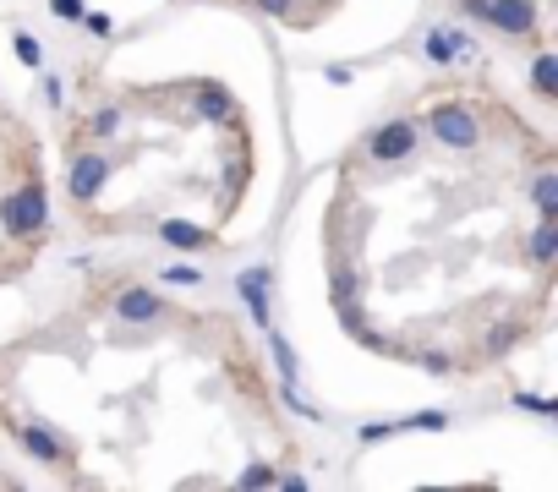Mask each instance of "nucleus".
I'll use <instances>...</instances> for the list:
<instances>
[{
    "label": "nucleus",
    "mask_w": 558,
    "mask_h": 492,
    "mask_svg": "<svg viewBox=\"0 0 558 492\" xmlns=\"http://www.w3.org/2000/svg\"><path fill=\"white\" fill-rule=\"evenodd\" d=\"M11 55H17L28 72H44V66H50V50H44V39H39V33H28V28H11Z\"/></svg>",
    "instance_id": "obj_15"
},
{
    "label": "nucleus",
    "mask_w": 558,
    "mask_h": 492,
    "mask_svg": "<svg viewBox=\"0 0 558 492\" xmlns=\"http://www.w3.org/2000/svg\"><path fill=\"white\" fill-rule=\"evenodd\" d=\"M515 339H520V323H498L493 334H487V356H504V350L515 345Z\"/></svg>",
    "instance_id": "obj_26"
},
{
    "label": "nucleus",
    "mask_w": 558,
    "mask_h": 492,
    "mask_svg": "<svg viewBox=\"0 0 558 492\" xmlns=\"http://www.w3.org/2000/svg\"><path fill=\"white\" fill-rule=\"evenodd\" d=\"M154 236L170 246V252H208L214 246V236H208L203 225H192V219H159Z\"/></svg>",
    "instance_id": "obj_11"
},
{
    "label": "nucleus",
    "mask_w": 558,
    "mask_h": 492,
    "mask_svg": "<svg viewBox=\"0 0 558 492\" xmlns=\"http://www.w3.org/2000/svg\"><path fill=\"white\" fill-rule=\"evenodd\" d=\"M11 432H17V443H22L28 460H39V465H66L72 460V443H66L44 416H11Z\"/></svg>",
    "instance_id": "obj_6"
},
{
    "label": "nucleus",
    "mask_w": 558,
    "mask_h": 492,
    "mask_svg": "<svg viewBox=\"0 0 558 492\" xmlns=\"http://www.w3.org/2000/svg\"><path fill=\"white\" fill-rule=\"evenodd\" d=\"M115 318H121V323H132V328L165 323V318H170V301L159 296L154 285H126L121 296H115Z\"/></svg>",
    "instance_id": "obj_9"
},
{
    "label": "nucleus",
    "mask_w": 558,
    "mask_h": 492,
    "mask_svg": "<svg viewBox=\"0 0 558 492\" xmlns=\"http://www.w3.org/2000/svg\"><path fill=\"white\" fill-rule=\"evenodd\" d=\"M88 132L104 137V143H110V137H121L126 132V110H121V104H99V110L88 115Z\"/></svg>",
    "instance_id": "obj_18"
},
{
    "label": "nucleus",
    "mask_w": 558,
    "mask_h": 492,
    "mask_svg": "<svg viewBox=\"0 0 558 492\" xmlns=\"http://www.w3.org/2000/svg\"><path fill=\"white\" fill-rule=\"evenodd\" d=\"M236 301H241V312L252 318V328H263L269 334L274 328V268L269 263H247V268H236Z\"/></svg>",
    "instance_id": "obj_5"
},
{
    "label": "nucleus",
    "mask_w": 558,
    "mask_h": 492,
    "mask_svg": "<svg viewBox=\"0 0 558 492\" xmlns=\"http://www.w3.org/2000/svg\"><path fill=\"white\" fill-rule=\"evenodd\" d=\"M427 137L444 143L449 154H476L482 148V121H476V110L465 99H438L427 104Z\"/></svg>",
    "instance_id": "obj_2"
},
{
    "label": "nucleus",
    "mask_w": 558,
    "mask_h": 492,
    "mask_svg": "<svg viewBox=\"0 0 558 492\" xmlns=\"http://www.w3.org/2000/svg\"><path fill=\"white\" fill-rule=\"evenodd\" d=\"M274 487H285V492H307V476H301V471H285Z\"/></svg>",
    "instance_id": "obj_31"
},
{
    "label": "nucleus",
    "mask_w": 558,
    "mask_h": 492,
    "mask_svg": "<svg viewBox=\"0 0 558 492\" xmlns=\"http://www.w3.org/2000/svg\"><path fill=\"white\" fill-rule=\"evenodd\" d=\"M531 208H537V219H558V175L553 170H542L531 181Z\"/></svg>",
    "instance_id": "obj_17"
},
{
    "label": "nucleus",
    "mask_w": 558,
    "mask_h": 492,
    "mask_svg": "<svg viewBox=\"0 0 558 492\" xmlns=\"http://www.w3.org/2000/svg\"><path fill=\"white\" fill-rule=\"evenodd\" d=\"M263 17H296V0H252Z\"/></svg>",
    "instance_id": "obj_29"
},
{
    "label": "nucleus",
    "mask_w": 558,
    "mask_h": 492,
    "mask_svg": "<svg viewBox=\"0 0 558 492\" xmlns=\"http://www.w3.org/2000/svg\"><path fill=\"white\" fill-rule=\"evenodd\" d=\"M165 285H181V290H197V285H208V274L197 263H170L165 268Z\"/></svg>",
    "instance_id": "obj_23"
},
{
    "label": "nucleus",
    "mask_w": 558,
    "mask_h": 492,
    "mask_svg": "<svg viewBox=\"0 0 558 492\" xmlns=\"http://www.w3.org/2000/svg\"><path fill=\"white\" fill-rule=\"evenodd\" d=\"M449 427V410H411L400 421H362L356 438L362 443H383V438H400V432H444Z\"/></svg>",
    "instance_id": "obj_10"
},
{
    "label": "nucleus",
    "mask_w": 558,
    "mask_h": 492,
    "mask_svg": "<svg viewBox=\"0 0 558 492\" xmlns=\"http://www.w3.org/2000/svg\"><path fill=\"white\" fill-rule=\"evenodd\" d=\"M323 82H334V88H345V82H356V66H323Z\"/></svg>",
    "instance_id": "obj_30"
},
{
    "label": "nucleus",
    "mask_w": 558,
    "mask_h": 492,
    "mask_svg": "<svg viewBox=\"0 0 558 492\" xmlns=\"http://www.w3.org/2000/svg\"><path fill=\"white\" fill-rule=\"evenodd\" d=\"M110 175H115V159L99 154V148H83V154H72V164H66V192H72L77 203H99Z\"/></svg>",
    "instance_id": "obj_7"
},
{
    "label": "nucleus",
    "mask_w": 558,
    "mask_h": 492,
    "mask_svg": "<svg viewBox=\"0 0 558 492\" xmlns=\"http://www.w3.org/2000/svg\"><path fill=\"white\" fill-rule=\"evenodd\" d=\"M50 11H55L61 22H77V17L88 11V0H50Z\"/></svg>",
    "instance_id": "obj_28"
},
{
    "label": "nucleus",
    "mask_w": 558,
    "mask_h": 492,
    "mask_svg": "<svg viewBox=\"0 0 558 492\" xmlns=\"http://www.w3.org/2000/svg\"><path fill=\"white\" fill-rule=\"evenodd\" d=\"M192 110L203 115V121H214V126H230V121H236V99H230L219 82H197V88H192Z\"/></svg>",
    "instance_id": "obj_12"
},
{
    "label": "nucleus",
    "mask_w": 558,
    "mask_h": 492,
    "mask_svg": "<svg viewBox=\"0 0 558 492\" xmlns=\"http://www.w3.org/2000/svg\"><path fill=\"white\" fill-rule=\"evenodd\" d=\"M0 230L11 241H39L50 230V192L39 181H22L0 197Z\"/></svg>",
    "instance_id": "obj_1"
},
{
    "label": "nucleus",
    "mask_w": 558,
    "mask_h": 492,
    "mask_svg": "<svg viewBox=\"0 0 558 492\" xmlns=\"http://www.w3.org/2000/svg\"><path fill=\"white\" fill-rule=\"evenodd\" d=\"M526 82H531V93H537V99H558V55H553V50L531 55Z\"/></svg>",
    "instance_id": "obj_13"
},
{
    "label": "nucleus",
    "mask_w": 558,
    "mask_h": 492,
    "mask_svg": "<svg viewBox=\"0 0 558 492\" xmlns=\"http://www.w3.org/2000/svg\"><path fill=\"white\" fill-rule=\"evenodd\" d=\"M416 55H422L427 66H438V72H455V66L482 61V39H476L471 28H460V22H427Z\"/></svg>",
    "instance_id": "obj_3"
},
{
    "label": "nucleus",
    "mask_w": 558,
    "mask_h": 492,
    "mask_svg": "<svg viewBox=\"0 0 558 492\" xmlns=\"http://www.w3.org/2000/svg\"><path fill=\"white\" fill-rule=\"evenodd\" d=\"M274 482H279V471L269 460H247V465H241V476H236V487H247V492H269Z\"/></svg>",
    "instance_id": "obj_20"
},
{
    "label": "nucleus",
    "mask_w": 558,
    "mask_h": 492,
    "mask_svg": "<svg viewBox=\"0 0 558 492\" xmlns=\"http://www.w3.org/2000/svg\"><path fill=\"white\" fill-rule=\"evenodd\" d=\"M526 257L537 268H548L553 257H558V219H537V230L526 236Z\"/></svg>",
    "instance_id": "obj_14"
},
{
    "label": "nucleus",
    "mask_w": 558,
    "mask_h": 492,
    "mask_svg": "<svg viewBox=\"0 0 558 492\" xmlns=\"http://www.w3.org/2000/svg\"><path fill=\"white\" fill-rule=\"evenodd\" d=\"M422 372L427 378H449V372H455V356H449V350H422Z\"/></svg>",
    "instance_id": "obj_25"
},
{
    "label": "nucleus",
    "mask_w": 558,
    "mask_h": 492,
    "mask_svg": "<svg viewBox=\"0 0 558 492\" xmlns=\"http://www.w3.org/2000/svg\"><path fill=\"white\" fill-rule=\"evenodd\" d=\"M279 400H285V410H296L301 421H318V405H307V400H301V394H296V383H279Z\"/></svg>",
    "instance_id": "obj_27"
},
{
    "label": "nucleus",
    "mask_w": 558,
    "mask_h": 492,
    "mask_svg": "<svg viewBox=\"0 0 558 492\" xmlns=\"http://www.w3.org/2000/svg\"><path fill=\"white\" fill-rule=\"evenodd\" d=\"M33 77H39V88H44V104H50V110H66V77L50 72V66H44V72H33Z\"/></svg>",
    "instance_id": "obj_22"
},
{
    "label": "nucleus",
    "mask_w": 558,
    "mask_h": 492,
    "mask_svg": "<svg viewBox=\"0 0 558 492\" xmlns=\"http://www.w3.org/2000/svg\"><path fill=\"white\" fill-rule=\"evenodd\" d=\"M77 28H83L88 39H99V44H104V39H115V22L104 17V11H93V6L83 11V17H77Z\"/></svg>",
    "instance_id": "obj_24"
},
{
    "label": "nucleus",
    "mask_w": 558,
    "mask_h": 492,
    "mask_svg": "<svg viewBox=\"0 0 558 492\" xmlns=\"http://www.w3.org/2000/svg\"><path fill=\"white\" fill-rule=\"evenodd\" d=\"M509 405H515V410H531V416H542V421L558 416V405L548 400V394H531V389H515V394H509Z\"/></svg>",
    "instance_id": "obj_21"
},
{
    "label": "nucleus",
    "mask_w": 558,
    "mask_h": 492,
    "mask_svg": "<svg viewBox=\"0 0 558 492\" xmlns=\"http://www.w3.org/2000/svg\"><path fill=\"white\" fill-rule=\"evenodd\" d=\"M345 301H362V274L356 268H334L329 274V307H345Z\"/></svg>",
    "instance_id": "obj_19"
},
{
    "label": "nucleus",
    "mask_w": 558,
    "mask_h": 492,
    "mask_svg": "<svg viewBox=\"0 0 558 492\" xmlns=\"http://www.w3.org/2000/svg\"><path fill=\"white\" fill-rule=\"evenodd\" d=\"M482 22L504 39H531L542 28V0H487Z\"/></svg>",
    "instance_id": "obj_8"
},
{
    "label": "nucleus",
    "mask_w": 558,
    "mask_h": 492,
    "mask_svg": "<svg viewBox=\"0 0 558 492\" xmlns=\"http://www.w3.org/2000/svg\"><path fill=\"white\" fill-rule=\"evenodd\" d=\"M269 356L279 367V383H301V356H296V345H290L279 328H269Z\"/></svg>",
    "instance_id": "obj_16"
},
{
    "label": "nucleus",
    "mask_w": 558,
    "mask_h": 492,
    "mask_svg": "<svg viewBox=\"0 0 558 492\" xmlns=\"http://www.w3.org/2000/svg\"><path fill=\"white\" fill-rule=\"evenodd\" d=\"M362 154L372 164H405L422 154V121H411V115H394V121H378L367 132Z\"/></svg>",
    "instance_id": "obj_4"
}]
</instances>
